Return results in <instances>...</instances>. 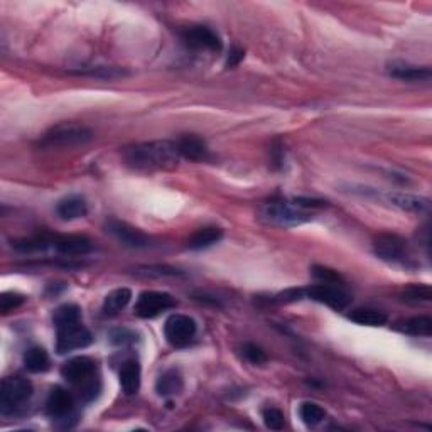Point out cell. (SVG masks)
I'll list each match as a JSON object with an SVG mask.
<instances>
[{"label":"cell","instance_id":"obj_15","mask_svg":"<svg viewBox=\"0 0 432 432\" xmlns=\"http://www.w3.org/2000/svg\"><path fill=\"white\" fill-rule=\"evenodd\" d=\"M52 249L58 254L74 257V255H86L93 250V244L85 235H55L52 237Z\"/></svg>","mask_w":432,"mask_h":432},{"label":"cell","instance_id":"obj_28","mask_svg":"<svg viewBox=\"0 0 432 432\" xmlns=\"http://www.w3.org/2000/svg\"><path fill=\"white\" fill-rule=\"evenodd\" d=\"M299 417L306 426H317L319 422H323V419L326 417L324 409L321 405H317L314 402H304L299 407Z\"/></svg>","mask_w":432,"mask_h":432},{"label":"cell","instance_id":"obj_27","mask_svg":"<svg viewBox=\"0 0 432 432\" xmlns=\"http://www.w3.org/2000/svg\"><path fill=\"white\" fill-rule=\"evenodd\" d=\"M79 321H81V309H79L76 304H63V306H59L55 311V316H52V323H55L56 328L79 323Z\"/></svg>","mask_w":432,"mask_h":432},{"label":"cell","instance_id":"obj_24","mask_svg":"<svg viewBox=\"0 0 432 432\" xmlns=\"http://www.w3.org/2000/svg\"><path fill=\"white\" fill-rule=\"evenodd\" d=\"M399 329L411 336L429 338L432 334V319L429 316H414L400 323Z\"/></svg>","mask_w":432,"mask_h":432},{"label":"cell","instance_id":"obj_6","mask_svg":"<svg viewBox=\"0 0 432 432\" xmlns=\"http://www.w3.org/2000/svg\"><path fill=\"white\" fill-rule=\"evenodd\" d=\"M176 306V299L167 292H159V290H145L139 295L135 302L134 312L135 316L142 319H152L167 309H173Z\"/></svg>","mask_w":432,"mask_h":432},{"label":"cell","instance_id":"obj_35","mask_svg":"<svg viewBox=\"0 0 432 432\" xmlns=\"http://www.w3.org/2000/svg\"><path fill=\"white\" fill-rule=\"evenodd\" d=\"M83 74H90V76H98V78H118L123 76L125 72L118 68H107V66H96L95 69H85V72H79Z\"/></svg>","mask_w":432,"mask_h":432},{"label":"cell","instance_id":"obj_32","mask_svg":"<svg viewBox=\"0 0 432 432\" xmlns=\"http://www.w3.org/2000/svg\"><path fill=\"white\" fill-rule=\"evenodd\" d=\"M241 355L246 361H250L252 365H263L267 363V353L262 350V348L254 345V343H245L241 346Z\"/></svg>","mask_w":432,"mask_h":432},{"label":"cell","instance_id":"obj_36","mask_svg":"<svg viewBox=\"0 0 432 432\" xmlns=\"http://www.w3.org/2000/svg\"><path fill=\"white\" fill-rule=\"evenodd\" d=\"M139 274H144V275H156V277H162V275H181L179 271H176V268H171V267H161V266H156V267H140L139 268Z\"/></svg>","mask_w":432,"mask_h":432},{"label":"cell","instance_id":"obj_2","mask_svg":"<svg viewBox=\"0 0 432 432\" xmlns=\"http://www.w3.org/2000/svg\"><path fill=\"white\" fill-rule=\"evenodd\" d=\"M91 139H93V132L83 123L63 122L47 130L38 144L42 149H69L90 142Z\"/></svg>","mask_w":432,"mask_h":432},{"label":"cell","instance_id":"obj_20","mask_svg":"<svg viewBox=\"0 0 432 432\" xmlns=\"http://www.w3.org/2000/svg\"><path fill=\"white\" fill-rule=\"evenodd\" d=\"M120 387L125 395L137 394L140 389V365L137 360H127L120 368Z\"/></svg>","mask_w":432,"mask_h":432},{"label":"cell","instance_id":"obj_29","mask_svg":"<svg viewBox=\"0 0 432 432\" xmlns=\"http://www.w3.org/2000/svg\"><path fill=\"white\" fill-rule=\"evenodd\" d=\"M108 341L115 346H127L137 341V334L132 329L115 328L108 333Z\"/></svg>","mask_w":432,"mask_h":432},{"label":"cell","instance_id":"obj_12","mask_svg":"<svg viewBox=\"0 0 432 432\" xmlns=\"http://www.w3.org/2000/svg\"><path fill=\"white\" fill-rule=\"evenodd\" d=\"M105 230L113 238H117L122 245L130 246V249H144L151 244V238L140 232L139 228H134L132 224L120 222V220H108L105 223Z\"/></svg>","mask_w":432,"mask_h":432},{"label":"cell","instance_id":"obj_14","mask_svg":"<svg viewBox=\"0 0 432 432\" xmlns=\"http://www.w3.org/2000/svg\"><path fill=\"white\" fill-rule=\"evenodd\" d=\"M46 412L56 421H64V419L72 417L74 412V399L72 392L59 385L52 387L46 400Z\"/></svg>","mask_w":432,"mask_h":432},{"label":"cell","instance_id":"obj_1","mask_svg":"<svg viewBox=\"0 0 432 432\" xmlns=\"http://www.w3.org/2000/svg\"><path fill=\"white\" fill-rule=\"evenodd\" d=\"M123 162L135 171H167L179 164L178 145L171 140H152L129 145L122 151Z\"/></svg>","mask_w":432,"mask_h":432},{"label":"cell","instance_id":"obj_26","mask_svg":"<svg viewBox=\"0 0 432 432\" xmlns=\"http://www.w3.org/2000/svg\"><path fill=\"white\" fill-rule=\"evenodd\" d=\"M351 321L360 326H372V328H380L385 326L389 317L385 312L377 311V309H355L348 314Z\"/></svg>","mask_w":432,"mask_h":432},{"label":"cell","instance_id":"obj_25","mask_svg":"<svg viewBox=\"0 0 432 432\" xmlns=\"http://www.w3.org/2000/svg\"><path fill=\"white\" fill-rule=\"evenodd\" d=\"M12 246L19 252L33 254V252H44L50 246H52V237L47 235H34L28 238H19V240H12Z\"/></svg>","mask_w":432,"mask_h":432},{"label":"cell","instance_id":"obj_3","mask_svg":"<svg viewBox=\"0 0 432 432\" xmlns=\"http://www.w3.org/2000/svg\"><path fill=\"white\" fill-rule=\"evenodd\" d=\"M258 218L262 220L263 223L272 224V227L289 228L311 222L312 215L307 210L299 208L294 203L271 201L260 206Z\"/></svg>","mask_w":432,"mask_h":432},{"label":"cell","instance_id":"obj_19","mask_svg":"<svg viewBox=\"0 0 432 432\" xmlns=\"http://www.w3.org/2000/svg\"><path fill=\"white\" fill-rule=\"evenodd\" d=\"M183 389H184L183 375H181L179 370H176V368L166 370V372L162 373L156 382V392L161 397L178 395L183 392Z\"/></svg>","mask_w":432,"mask_h":432},{"label":"cell","instance_id":"obj_33","mask_svg":"<svg viewBox=\"0 0 432 432\" xmlns=\"http://www.w3.org/2000/svg\"><path fill=\"white\" fill-rule=\"evenodd\" d=\"M25 297L19 292H4L0 295V311L2 314H8L11 311H16L24 304Z\"/></svg>","mask_w":432,"mask_h":432},{"label":"cell","instance_id":"obj_22","mask_svg":"<svg viewBox=\"0 0 432 432\" xmlns=\"http://www.w3.org/2000/svg\"><path fill=\"white\" fill-rule=\"evenodd\" d=\"M24 367L30 373H44L51 367V360L47 351L41 346L29 348L24 353Z\"/></svg>","mask_w":432,"mask_h":432},{"label":"cell","instance_id":"obj_7","mask_svg":"<svg viewBox=\"0 0 432 432\" xmlns=\"http://www.w3.org/2000/svg\"><path fill=\"white\" fill-rule=\"evenodd\" d=\"M56 333H58L56 350H58L59 355H66L74 350H81V348H86L93 341V336H91V333L81 324V321H79V323L56 328Z\"/></svg>","mask_w":432,"mask_h":432},{"label":"cell","instance_id":"obj_9","mask_svg":"<svg viewBox=\"0 0 432 432\" xmlns=\"http://www.w3.org/2000/svg\"><path fill=\"white\" fill-rule=\"evenodd\" d=\"M304 295L312 299V301L326 304V306L333 307L336 311H343L350 306L351 297L341 285L333 284H319L311 285V288L304 289Z\"/></svg>","mask_w":432,"mask_h":432},{"label":"cell","instance_id":"obj_30","mask_svg":"<svg viewBox=\"0 0 432 432\" xmlns=\"http://www.w3.org/2000/svg\"><path fill=\"white\" fill-rule=\"evenodd\" d=\"M405 301L411 302H424L432 299V289L429 285H411L402 292Z\"/></svg>","mask_w":432,"mask_h":432},{"label":"cell","instance_id":"obj_38","mask_svg":"<svg viewBox=\"0 0 432 432\" xmlns=\"http://www.w3.org/2000/svg\"><path fill=\"white\" fill-rule=\"evenodd\" d=\"M271 161L275 169L277 167H282V162H284V151H282L280 145H275V147L271 149Z\"/></svg>","mask_w":432,"mask_h":432},{"label":"cell","instance_id":"obj_17","mask_svg":"<svg viewBox=\"0 0 432 432\" xmlns=\"http://www.w3.org/2000/svg\"><path fill=\"white\" fill-rule=\"evenodd\" d=\"M56 213H58L59 218L64 220V222H73V220L83 218V216L88 213V205L85 198L73 195L58 203Z\"/></svg>","mask_w":432,"mask_h":432},{"label":"cell","instance_id":"obj_8","mask_svg":"<svg viewBox=\"0 0 432 432\" xmlns=\"http://www.w3.org/2000/svg\"><path fill=\"white\" fill-rule=\"evenodd\" d=\"M198 331L196 321L186 314H173L164 324V336L169 345L176 348L186 346Z\"/></svg>","mask_w":432,"mask_h":432},{"label":"cell","instance_id":"obj_37","mask_svg":"<svg viewBox=\"0 0 432 432\" xmlns=\"http://www.w3.org/2000/svg\"><path fill=\"white\" fill-rule=\"evenodd\" d=\"M245 58V51L241 47L233 46L230 47V52H228L227 58V68H235L237 64H240V61Z\"/></svg>","mask_w":432,"mask_h":432},{"label":"cell","instance_id":"obj_34","mask_svg":"<svg viewBox=\"0 0 432 432\" xmlns=\"http://www.w3.org/2000/svg\"><path fill=\"white\" fill-rule=\"evenodd\" d=\"M284 414H282L279 409L268 407L263 411V422H266V426L272 431H280L282 427H284Z\"/></svg>","mask_w":432,"mask_h":432},{"label":"cell","instance_id":"obj_13","mask_svg":"<svg viewBox=\"0 0 432 432\" xmlns=\"http://www.w3.org/2000/svg\"><path fill=\"white\" fill-rule=\"evenodd\" d=\"M367 191H363V195H373L377 198H382L387 203H390L392 206H397V208L404 210V211H411V213H427L431 208V201L424 196H417V195H409V193H378L375 189L365 188Z\"/></svg>","mask_w":432,"mask_h":432},{"label":"cell","instance_id":"obj_21","mask_svg":"<svg viewBox=\"0 0 432 432\" xmlns=\"http://www.w3.org/2000/svg\"><path fill=\"white\" fill-rule=\"evenodd\" d=\"M223 238V230L218 227H205L193 233L188 240V249L191 250H205L208 246L218 244Z\"/></svg>","mask_w":432,"mask_h":432},{"label":"cell","instance_id":"obj_11","mask_svg":"<svg viewBox=\"0 0 432 432\" xmlns=\"http://www.w3.org/2000/svg\"><path fill=\"white\" fill-rule=\"evenodd\" d=\"M95 372V361L88 358V356H74V358L68 360L63 367H61V375H63L64 380L74 387H78V389H81L86 383L98 378Z\"/></svg>","mask_w":432,"mask_h":432},{"label":"cell","instance_id":"obj_10","mask_svg":"<svg viewBox=\"0 0 432 432\" xmlns=\"http://www.w3.org/2000/svg\"><path fill=\"white\" fill-rule=\"evenodd\" d=\"M181 41L193 51H222V41L213 29L206 25H191L181 33Z\"/></svg>","mask_w":432,"mask_h":432},{"label":"cell","instance_id":"obj_16","mask_svg":"<svg viewBox=\"0 0 432 432\" xmlns=\"http://www.w3.org/2000/svg\"><path fill=\"white\" fill-rule=\"evenodd\" d=\"M176 145H178L181 157L188 159V161L203 162L210 159L208 145H206V142L201 137H198V135H183V137L176 142Z\"/></svg>","mask_w":432,"mask_h":432},{"label":"cell","instance_id":"obj_5","mask_svg":"<svg viewBox=\"0 0 432 432\" xmlns=\"http://www.w3.org/2000/svg\"><path fill=\"white\" fill-rule=\"evenodd\" d=\"M373 252L378 258L390 263H407L409 245L405 238L395 233H380L373 238Z\"/></svg>","mask_w":432,"mask_h":432},{"label":"cell","instance_id":"obj_31","mask_svg":"<svg viewBox=\"0 0 432 432\" xmlns=\"http://www.w3.org/2000/svg\"><path fill=\"white\" fill-rule=\"evenodd\" d=\"M312 275H314V279H317L319 282H324V284L343 285V282H345L339 272L333 271V268H328V267H321V266L312 267Z\"/></svg>","mask_w":432,"mask_h":432},{"label":"cell","instance_id":"obj_18","mask_svg":"<svg viewBox=\"0 0 432 432\" xmlns=\"http://www.w3.org/2000/svg\"><path fill=\"white\" fill-rule=\"evenodd\" d=\"M390 76L402 81H429L431 79V68L427 66H412L404 63H394L389 66Z\"/></svg>","mask_w":432,"mask_h":432},{"label":"cell","instance_id":"obj_4","mask_svg":"<svg viewBox=\"0 0 432 432\" xmlns=\"http://www.w3.org/2000/svg\"><path fill=\"white\" fill-rule=\"evenodd\" d=\"M33 383L24 377H7L0 383V414L12 416L29 404Z\"/></svg>","mask_w":432,"mask_h":432},{"label":"cell","instance_id":"obj_23","mask_svg":"<svg viewBox=\"0 0 432 432\" xmlns=\"http://www.w3.org/2000/svg\"><path fill=\"white\" fill-rule=\"evenodd\" d=\"M130 299H132L130 289L118 288L115 290H112V292L107 294V297H105L103 301V312L107 316L118 314L122 309H125L127 304L130 302Z\"/></svg>","mask_w":432,"mask_h":432}]
</instances>
